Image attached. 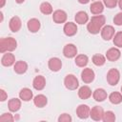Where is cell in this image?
I'll use <instances>...</instances> for the list:
<instances>
[{
	"label": "cell",
	"instance_id": "cell-19",
	"mask_svg": "<svg viewBox=\"0 0 122 122\" xmlns=\"http://www.w3.org/2000/svg\"><path fill=\"white\" fill-rule=\"evenodd\" d=\"M13 70H14V71H15L16 73H18V74H23V73H25V72L27 71V70H28V64H27L25 61H22V60L17 61V62H15V64H14Z\"/></svg>",
	"mask_w": 122,
	"mask_h": 122
},
{
	"label": "cell",
	"instance_id": "cell-35",
	"mask_svg": "<svg viewBox=\"0 0 122 122\" xmlns=\"http://www.w3.org/2000/svg\"><path fill=\"white\" fill-rule=\"evenodd\" d=\"M113 23L116 26H122V12H118L113 17Z\"/></svg>",
	"mask_w": 122,
	"mask_h": 122
},
{
	"label": "cell",
	"instance_id": "cell-39",
	"mask_svg": "<svg viewBox=\"0 0 122 122\" xmlns=\"http://www.w3.org/2000/svg\"><path fill=\"white\" fill-rule=\"evenodd\" d=\"M5 2H6V0H1V5H0V7H1V8H3V7H4Z\"/></svg>",
	"mask_w": 122,
	"mask_h": 122
},
{
	"label": "cell",
	"instance_id": "cell-13",
	"mask_svg": "<svg viewBox=\"0 0 122 122\" xmlns=\"http://www.w3.org/2000/svg\"><path fill=\"white\" fill-rule=\"evenodd\" d=\"M21 26H22V22L18 16H13L10 18V23H9V27L12 32H17L21 29Z\"/></svg>",
	"mask_w": 122,
	"mask_h": 122
},
{
	"label": "cell",
	"instance_id": "cell-29",
	"mask_svg": "<svg viewBox=\"0 0 122 122\" xmlns=\"http://www.w3.org/2000/svg\"><path fill=\"white\" fill-rule=\"evenodd\" d=\"M40 11L46 15L51 14V13H52V6L49 2H43L40 5Z\"/></svg>",
	"mask_w": 122,
	"mask_h": 122
},
{
	"label": "cell",
	"instance_id": "cell-41",
	"mask_svg": "<svg viewBox=\"0 0 122 122\" xmlns=\"http://www.w3.org/2000/svg\"><path fill=\"white\" fill-rule=\"evenodd\" d=\"M121 92H122V87H121Z\"/></svg>",
	"mask_w": 122,
	"mask_h": 122
},
{
	"label": "cell",
	"instance_id": "cell-40",
	"mask_svg": "<svg viewBox=\"0 0 122 122\" xmlns=\"http://www.w3.org/2000/svg\"><path fill=\"white\" fill-rule=\"evenodd\" d=\"M24 1H25V0H15V2H16L17 4H22Z\"/></svg>",
	"mask_w": 122,
	"mask_h": 122
},
{
	"label": "cell",
	"instance_id": "cell-11",
	"mask_svg": "<svg viewBox=\"0 0 122 122\" xmlns=\"http://www.w3.org/2000/svg\"><path fill=\"white\" fill-rule=\"evenodd\" d=\"M120 55H121V52L117 48H111L106 52V58L112 62L118 60L120 58Z\"/></svg>",
	"mask_w": 122,
	"mask_h": 122
},
{
	"label": "cell",
	"instance_id": "cell-5",
	"mask_svg": "<svg viewBox=\"0 0 122 122\" xmlns=\"http://www.w3.org/2000/svg\"><path fill=\"white\" fill-rule=\"evenodd\" d=\"M94 77H95L94 71L90 68H86L81 71V79L86 84L92 83L94 80Z\"/></svg>",
	"mask_w": 122,
	"mask_h": 122
},
{
	"label": "cell",
	"instance_id": "cell-10",
	"mask_svg": "<svg viewBox=\"0 0 122 122\" xmlns=\"http://www.w3.org/2000/svg\"><path fill=\"white\" fill-rule=\"evenodd\" d=\"M77 48L73 44H67L63 49V54L67 58H73L76 56Z\"/></svg>",
	"mask_w": 122,
	"mask_h": 122
},
{
	"label": "cell",
	"instance_id": "cell-30",
	"mask_svg": "<svg viewBox=\"0 0 122 122\" xmlns=\"http://www.w3.org/2000/svg\"><path fill=\"white\" fill-rule=\"evenodd\" d=\"M104 122H114L115 121V114L112 111H107L104 112L103 119Z\"/></svg>",
	"mask_w": 122,
	"mask_h": 122
},
{
	"label": "cell",
	"instance_id": "cell-14",
	"mask_svg": "<svg viewBox=\"0 0 122 122\" xmlns=\"http://www.w3.org/2000/svg\"><path fill=\"white\" fill-rule=\"evenodd\" d=\"M32 86L36 91H42L46 86V79L43 75H37L32 81Z\"/></svg>",
	"mask_w": 122,
	"mask_h": 122
},
{
	"label": "cell",
	"instance_id": "cell-16",
	"mask_svg": "<svg viewBox=\"0 0 122 122\" xmlns=\"http://www.w3.org/2000/svg\"><path fill=\"white\" fill-rule=\"evenodd\" d=\"M1 64L5 67H10L13 64H15V57L12 53H4V55L1 58Z\"/></svg>",
	"mask_w": 122,
	"mask_h": 122
},
{
	"label": "cell",
	"instance_id": "cell-26",
	"mask_svg": "<svg viewBox=\"0 0 122 122\" xmlns=\"http://www.w3.org/2000/svg\"><path fill=\"white\" fill-rule=\"evenodd\" d=\"M75 64L80 67V68H84L85 66H87L88 62H89V58L87 55L85 54H78L76 57H75V60H74Z\"/></svg>",
	"mask_w": 122,
	"mask_h": 122
},
{
	"label": "cell",
	"instance_id": "cell-22",
	"mask_svg": "<svg viewBox=\"0 0 122 122\" xmlns=\"http://www.w3.org/2000/svg\"><path fill=\"white\" fill-rule=\"evenodd\" d=\"M33 103L37 108H44L48 103V98L44 94H37L33 98Z\"/></svg>",
	"mask_w": 122,
	"mask_h": 122
},
{
	"label": "cell",
	"instance_id": "cell-3",
	"mask_svg": "<svg viewBox=\"0 0 122 122\" xmlns=\"http://www.w3.org/2000/svg\"><path fill=\"white\" fill-rule=\"evenodd\" d=\"M64 85L68 90L74 91L78 88L79 82H78V79L76 78V76H74L73 74H68L64 79Z\"/></svg>",
	"mask_w": 122,
	"mask_h": 122
},
{
	"label": "cell",
	"instance_id": "cell-37",
	"mask_svg": "<svg viewBox=\"0 0 122 122\" xmlns=\"http://www.w3.org/2000/svg\"><path fill=\"white\" fill-rule=\"evenodd\" d=\"M78 2H79L80 4H87V3L90 2V0H78Z\"/></svg>",
	"mask_w": 122,
	"mask_h": 122
},
{
	"label": "cell",
	"instance_id": "cell-12",
	"mask_svg": "<svg viewBox=\"0 0 122 122\" xmlns=\"http://www.w3.org/2000/svg\"><path fill=\"white\" fill-rule=\"evenodd\" d=\"M63 31H64L65 35H67V36H73L77 32V26L75 23L68 22L64 25Z\"/></svg>",
	"mask_w": 122,
	"mask_h": 122
},
{
	"label": "cell",
	"instance_id": "cell-31",
	"mask_svg": "<svg viewBox=\"0 0 122 122\" xmlns=\"http://www.w3.org/2000/svg\"><path fill=\"white\" fill-rule=\"evenodd\" d=\"M113 44L118 48H122V31H118L113 36Z\"/></svg>",
	"mask_w": 122,
	"mask_h": 122
},
{
	"label": "cell",
	"instance_id": "cell-7",
	"mask_svg": "<svg viewBox=\"0 0 122 122\" xmlns=\"http://www.w3.org/2000/svg\"><path fill=\"white\" fill-rule=\"evenodd\" d=\"M103 115H104V111H103L102 107H99V106H94L90 112V116L94 121L102 120L103 119Z\"/></svg>",
	"mask_w": 122,
	"mask_h": 122
},
{
	"label": "cell",
	"instance_id": "cell-33",
	"mask_svg": "<svg viewBox=\"0 0 122 122\" xmlns=\"http://www.w3.org/2000/svg\"><path fill=\"white\" fill-rule=\"evenodd\" d=\"M13 120H14V118H13L12 114H10L9 112H5L0 116V121L7 122V121H13Z\"/></svg>",
	"mask_w": 122,
	"mask_h": 122
},
{
	"label": "cell",
	"instance_id": "cell-4",
	"mask_svg": "<svg viewBox=\"0 0 122 122\" xmlns=\"http://www.w3.org/2000/svg\"><path fill=\"white\" fill-rule=\"evenodd\" d=\"M120 72L117 69H111L107 73V81L111 86H115L119 82Z\"/></svg>",
	"mask_w": 122,
	"mask_h": 122
},
{
	"label": "cell",
	"instance_id": "cell-6",
	"mask_svg": "<svg viewBox=\"0 0 122 122\" xmlns=\"http://www.w3.org/2000/svg\"><path fill=\"white\" fill-rule=\"evenodd\" d=\"M114 28L111 25H107V26H104L101 30V36L104 40L106 41H109L111 40L112 38H113L114 36Z\"/></svg>",
	"mask_w": 122,
	"mask_h": 122
},
{
	"label": "cell",
	"instance_id": "cell-28",
	"mask_svg": "<svg viewBox=\"0 0 122 122\" xmlns=\"http://www.w3.org/2000/svg\"><path fill=\"white\" fill-rule=\"evenodd\" d=\"M92 63L95 65V66H98V67H100V66H103L104 64H105V62H106V57L104 56V55H102V54H94L93 56H92Z\"/></svg>",
	"mask_w": 122,
	"mask_h": 122
},
{
	"label": "cell",
	"instance_id": "cell-1",
	"mask_svg": "<svg viewBox=\"0 0 122 122\" xmlns=\"http://www.w3.org/2000/svg\"><path fill=\"white\" fill-rule=\"evenodd\" d=\"M106 22V18L104 15H95L92 16L90 20V23L87 25V30L92 34H97L101 31L102 27H104Z\"/></svg>",
	"mask_w": 122,
	"mask_h": 122
},
{
	"label": "cell",
	"instance_id": "cell-36",
	"mask_svg": "<svg viewBox=\"0 0 122 122\" xmlns=\"http://www.w3.org/2000/svg\"><path fill=\"white\" fill-rule=\"evenodd\" d=\"M0 95H1V96H0V101H2V102H3V101H5V100L7 99V97H8L7 92H6L3 89H1V90H0Z\"/></svg>",
	"mask_w": 122,
	"mask_h": 122
},
{
	"label": "cell",
	"instance_id": "cell-20",
	"mask_svg": "<svg viewBox=\"0 0 122 122\" xmlns=\"http://www.w3.org/2000/svg\"><path fill=\"white\" fill-rule=\"evenodd\" d=\"M93 99L97 102H102L107 98V92L104 89H96L92 93Z\"/></svg>",
	"mask_w": 122,
	"mask_h": 122
},
{
	"label": "cell",
	"instance_id": "cell-15",
	"mask_svg": "<svg viewBox=\"0 0 122 122\" xmlns=\"http://www.w3.org/2000/svg\"><path fill=\"white\" fill-rule=\"evenodd\" d=\"M49 69L51 71H58L62 68V61L57 57H51L49 60Z\"/></svg>",
	"mask_w": 122,
	"mask_h": 122
},
{
	"label": "cell",
	"instance_id": "cell-32",
	"mask_svg": "<svg viewBox=\"0 0 122 122\" xmlns=\"http://www.w3.org/2000/svg\"><path fill=\"white\" fill-rule=\"evenodd\" d=\"M104 5L109 9H113L118 4V0H103Z\"/></svg>",
	"mask_w": 122,
	"mask_h": 122
},
{
	"label": "cell",
	"instance_id": "cell-34",
	"mask_svg": "<svg viewBox=\"0 0 122 122\" xmlns=\"http://www.w3.org/2000/svg\"><path fill=\"white\" fill-rule=\"evenodd\" d=\"M71 116L68 113H62L58 117V122H71Z\"/></svg>",
	"mask_w": 122,
	"mask_h": 122
},
{
	"label": "cell",
	"instance_id": "cell-24",
	"mask_svg": "<svg viewBox=\"0 0 122 122\" xmlns=\"http://www.w3.org/2000/svg\"><path fill=\"white\" fill-rule=\"evenodd\" d=\"M74 20L77 24H80V25H83V24H86L89 20V15L87 14L86 11H78L75 16H74Z\"/></svg>",
	"mask_w": 122,
	"mask_h": 122
},
{
	"label": "cell",
	"instance_id": "cell-23",
	"mask_svg": "<svg viewBox=\"0 0 122 122\" xmlns=\"http://www.w3.org/2000/svg\"><path fill=\"white\" fill-rule=\"evenodd\" d=\"M8 107L10 112H15L19 111L21 108V100L18 98H11V99H10V101L8 103Z\"/></svg>",
	"mask_w": 122,
	"mask_h": 122
},
{
	"label": "cell",
	"instance_id": "cell-2",
	"mask_svg": "<svg viewBox=\"0 0 122 122\" xmlns=\"http://www.w3.org/2000/svg\"><path fill=\"white\" fill-rule=\"evenodd\" d=\"M17 42L12 37H6L0 39V52L5 53L8 51H12L16 49Z\"/></svg>",
	"mask_w": 122,
	"mask_h": 122
},
{
	"label": "cell",
	"instance_id": "cell-21",
	"mask_svg": "<svg viewBox=\"0 0 122 122\" xmlns=\"http://www.w3.org/2000/svg\"><path fill=\"white\" fill-rule=\"evenodd\" d=\"M78 96L81 99L86 100L92 96V90L88 86H82L78 90Z\"/></svg>",
	"mask_w": 122,
	"mask_h": 122
},
{
	"label": "cell",
	"instance_id": "cell-27",
	"mask_svg": "<svg viewBox=\"0 0 122 122\" xmlns=\"http://www.w3.org/2000/svg\"><path fill=\"white\" fill-rule=\"evenodd\" d=\"M109 100L112 104H114V105L120 104L122 102V93L117 92H113L109 95Z\"/></svg>",
	"mask_w": 122,
	"mask_h": 122
},
{
	"label": "cell",
	"instance_id": "cell-38",
	"mask_svg": "<svg viewBox=\"0 0 122 122\" xmlns=\"http://www.w3.org/2000/svg\"><path fill=\"white\" fill-rule=\"evenodd\" d=\"M118 6H119V9L122 10V0H118Z\"/></svg>",
	"mask_w": 122,
	"mask_h": 122
},
{
	"label": "cell",
	"instance_id": "cell-17",
	"mask_svg": "<svg viewBox=\"0 0 122 122\" xmlns=\"http://www.w3.org/2000/svg\"><path fill=\"white\" fill-rule=\"evenodd\" d=\"M27 27H28V30L30 31V32H37L41 27V24H40V21L36 18H31L28 21L27 23Z\"/></svg>",
	"mask_w": 122,
	"mask_h": 122
},
{
	"label": "cell",
	"instance_id": "cell-25",
	"mask_svg": "<svg viewBox=\"0 0 122 122\" xmlns=\"http://www.w3.org/2000/svg\"><path fill=\"white\" fill-rule=\"evenodd\" d=\"M32 96H33L32 92H31V90L29 89V88H24V89H22V90L20 91V92H19V97H20V99L23 100V101H26V102H28V101H30V99H32Z\"/></svg>",
	"mask_w": 122,
	"mask_h": 122
},
{
	"label": "cell",
	"instance_id": "cell-8",
	"mask_svg": "<svg viewBox=\"0 0 122 122\" xmlns=\"http://www.w3.org/2000/svg\"><path fill=\"white\" fill-rule=\"evenodd\" d=\"M67 17L68 16H67L66 11H64L62 10H57L53 11V13H52V20L56 24L65 23L67 20Z\"/></svg>",
	"mask_w": 122,
	"mask_h": 122
},
{
	"label": "cell",
	"instance_id": "cell-18",
	"mask_svg": "<svg viewBox=\"0 0 122 122\" xmlns=\"http://www.w3.org/2000/svg\"><path fill=\"white\" fill-rule=\"evenodd\" d=\"M90 10H91V12L92 14L97 15V14H100V13L103 12V10H104V5L100 1H96V2L92 3V5L90 6Z\"/></svg>",
	"mask_w": 122,
	"mask_h": 122
},
{
	"label": "cell",
	"instance_id": "cell-9",
	"mask_svg": "<svg viewBox=\"0 0 122 122\" xmlns=\"http://www.w3.org/2000/svg\"><path fill=\"white\" fill-rule=\"evenodd\" d=\"M91 109L88 105L81 104L76 108V114L80 119H86L90 116Z\"/></svg>",
	"mask_w": 122,
	"mask_h": 122
}]
</instances>
